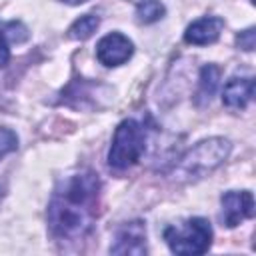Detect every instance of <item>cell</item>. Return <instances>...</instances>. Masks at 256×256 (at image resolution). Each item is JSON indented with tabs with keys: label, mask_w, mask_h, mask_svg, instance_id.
<instances>
[{
	"label": "cell",
	"mask_w": 256,
	"mask_h": 256,
	"mask_svg": "<svg viewBox=\"0 0 256 256\" xmlns=\"http://www.w3.org/2000/svg\"><path fill=\"white\" fill-rule=\"evenodd\" d=\"M112 254H146V228L142 222H128L116 232V240L110 246Z\"/></svg>",
	"instance_id": "7"
},
{
	"label": "cell",
	"mask_w": 256,
	"mask_h": 256,
	"mask_svg": "<svg viewBox=\"0 0 256 256\" xmlns=\"http://www.w3.org/2000/svg\"><path fill=\"white\" fill-rule=\"evenodd\" d=\"M144 146H146L144 126L134 118H126L114 130L112 146L108 152V164L116 170L130 168L140 160Z\"/></svg>",
	"instance_id": "3"
},
{
	"label": "cell",
	"mask_w": 256,
	"mask_h": 256,
	"mask_svg": "<svg viewBox=\"0 0 256 256\" xmlns=\"http://www.w3.org/2000/svg\"><path fill=\"white\" fill-rule=\"evenodd\" d=\"M222 220L228 228L238 226L254 214V196L248 190H230L222 194Z\"/></svg>",
	"instance_id": "5"
},
{
	"label": "cell",
	"mask_w": 256,
	"mask_h": 256,
	"mask_svg": "<svg viewBox=\"0 0 256 256\" xmlns=\"http://www.w3.org/2000/svg\"><path fill=\"white\" fill-rule=\"evenodd\" d=\"M254 96V78H230L224 86L222 100L228 108H246Z\"/></svg>",
	"instance_id": "9"
},
{
	"label": "cell",
	"mask_w": 256,
	"mask_h": 256,
	"mask_svg": "<svg viewBox=\"0 0 256 256\" xmlns=\"http://www.w3.org/2000/svg\"><path fill=\"white\" fill-rule=\"evenodd\" d=\"M58 2H64V4H70V6H76V4H82L86 0H58Z\"/></svg>",
	"instance_id": "16"
},
{
	"label": "cell",
	"mask_w": 256,
	"mask_h": 256,
	"mask_svg": "<svg viewBox=\"0 0 256 256\" xmlns=\"http://www.w3.org/2000/svg\"><path fill=\"white\" fill-rule=\"evenodd\" d=\"M0 198H2V192H0Z\"/></svg>",
	"instance_id": "17"
},
{
	"label": "cell",
	"mask_w": 256,
	"mask_h": 256,
	"mask_svg": "<svg viewBox=\"0 0 256 256\" xmlns=\"http://www.w3.org/2000/svg\"><path fill=\"white\" fill-rule=\"evenodd\" d=\"M220 84V68L214 64H206L200 70V80H198V90H196V104L204 106L212 100Z\"/></svg>",
	"instance_id": "10"
},
{
	"label": "cell",
	"mask_w": 256,
	"mask_h": 256,
	"mask_svg": "<svg viewBox=\"0 0 256 256\" xmlns=\"http://www.w3.org/2000/svg\"><path fill=\"white\" fill-rule=\"evenodd\" d=\"M8 60H10V48H8V42H6L4 32H0V68L4 64H8Z\"/></svg>",
	"instance_id": "15"
},
{
	"label": "cell",
	"mask_w": 256,
	"mask_h": 256,
	"mask_svg": "<svg viewBox=\"0 0 256 256\" xmlns=\"http://www.w3.org/2000/svg\"><path fill=\"white\" fill-rule=\"evenodd\" d=\"M164 4L160 0H142L136 6V18L142 24H152L164 16Z\"/></svg>",
	"instance_id": "12"
},
{
	"label": "cell",
	"mask_w": 256,
	"mask_h": 256,
	"mask_svg": "<svg viewBox=\"0 0 256 256\" xmlns=\"http://www.w3.org/2000/svg\"><path fill=\"white\" fill-rule=\"evenodd\" d=\"M18 138L10 128H0V158L12 150H16Z\"/></svg>",
	"instance_id": "13"
},
{
	"label": "cell",
	"mask_w": 256,
	"mask_h": 256,
	"mask_svg": "<svg viewBox=\"0 0 256 256\" xmlns=\"http://www.w3.org/2000/svg\"><path fill=\"white\" fill-rule=\"evenodd\" d=\"M236 42H238V46H240L242 50H246V52L254 50V46H256V30H254V28H248V30L240 32L238 38H236Z\"/></svg>",
	"instance_id": "14"
},
{
	"label": "cell",
	"mask_w": 256,
	"mask_h": 256,
	"mask_svg": "<svg viewBox=\"0 0 256 256\" xmlns=\"http://www.w3.org/2000/svg\"><path fill=\"white\" fill-rule=\"evenodd\" d=\"M222 28H224V20L220 16H204V18L194 20L186 28L184 40L194 46H206L220 38Z\"/></svg>",
	"instance_id": "8"
},
{
	"label": "cell",
	"mask_w": 256,
	"mask_h": 256,
	"mask_svg": "<svg viewBox=\"0 0 256 256\" xmlns=\"http://www.w3.org/2000/svg\"><path fill=\"white\" fill-rule=\"evenodd\" d=\"M164 240L174 254H204L212 244V226L206 218H190L164 230Z\"/></svg>",
	"instance_id": "4"
},
{
	"label": "cell",
	"mask_w": 256,
	"mask_h": 256,
	"mask_svg": "<svg viewBox=\"0 0 256 256\" xmlns=\"http://www.w3.org/2000/svg\"><path fill=\"white\" fill-rule=\"evenodd\" d=\"M100 180L94 172H82L70 176L62 188H58L48 206V224L60 240L84 238L96 218Z\"/></svg>",
	"instance_id": "1"
},
{
	"label": "cell",
	"mask_w": 256,
	"mask_h": 256,
	"mask_svg": "<svg viewBox=\"0 0 256 256\" xmlns=\"http://www.w3.org/2000/svg\"><path fill=\"white\" fill-rule=\"evenodd\" d=\"M132 42L120 32L106 34L96 46V56L104 66H120L132 56Z\"/></svg>",
	"instance_id": "6"
},
{
	"label": "cell",
	"mask_w": 256,
	"mask_h": 256,
	"mask_svg": "<svg viewBox=\"0 0 256 256\" xmlns=\"http://www.w3.org/2000/svg\"><path fill=\"white\" fill-rule=\"evenodd\" d=\"M98 24H100V18L96 14H84L68 28V36L74 40H86L96 32Z\"/></svg>",
	"instance_id": "11"
},
{
	"label": "cell",
	"mask_w": 256,
	"mask_h": 256,
	"mask_svg": "<svg viewBox=\"0 0 256 256\" xmlns=\"http://www.w3.org/2000/svg\"><path fill=\"white\" fill-rule=\"evenodd\" d=\"M230 154V142L226 138H208L198 142L176 166V176L184 180H196L218 168Z\"/></svg>",
	"instance_id": "2"
}]
</instances>
